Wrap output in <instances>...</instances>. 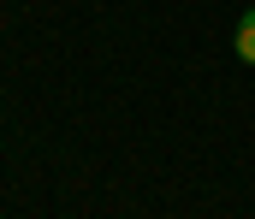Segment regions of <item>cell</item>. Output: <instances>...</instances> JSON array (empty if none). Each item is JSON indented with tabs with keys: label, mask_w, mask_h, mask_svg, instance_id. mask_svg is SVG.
I'll return each instance as SVG.
<instances>
[{
	"label": "cell",
	"mask_w": 255,
	"mask_h": 219,
	"mask_svg": "<svg viewBox=\"0 0 255 219\" xmlns=\"http://www.w3.org/2000/svg\"><path fill=\"white\" fill-rule=\"evenodd\" d=\"M232 48H238V60H244V66H255V6L238 18V36H232Z\"/></svg>",
	"instance_id": "cell-1"
}]
</instances>
